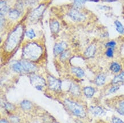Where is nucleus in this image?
<instances>
[{"label": "nucleus", "instance_id": "obj_36", "mask_svg": "<svg viewBox=\"0 0 124 123\" xmlns=\"http://www.w3.org/2000/svg\"></svg>", "mask_w": 124, "mask_h": 123}, {"label": "nucleus", "instance_id": "obj_29", "mask_svg": "<svg viewBox=\"0 0 124 123\" xmlns=\"http://www.w3.org/2000/svg\"><path fill=\"white\" fill-rule=\"evenodd\" d=\"M112 122L113 123H124L123 121L120 118L114 116L112 118Z\"/></svg>", "mask_w": 124, "mask_h": 123}, {"label": "nucleus", "instance_id": "obj_11", "mask_svg": "<svg viewBox=\"0 0 124 123\" xmlns=\"http://www.w3.org/2000/svg\"><path fill=\"white\" fill-rule=\"evenodd\" d=\"M112 84H117L120 83H124V71L121 72L114 77L112 80Z\"/></svg>", "mask_w": 124, "mask_h": 123}, {"label": "nucleus", "instance_id": "obj_33", "mask_svg": "<svg viewBox=\"0 0 124 123\" xmlns=\"http://www.w3.org/2000/svg\"><path fill=\"white\" fill-rule=\"evenodd\" d=\"M0 123H9V122L7 120H6L3 119H1V120Z\"/></svg>", "mask_w": 124, "mask_h": 123}, {"label": "nucleus", "instance_id": "obj_30", "mask_svg": "<svg viewBox=\"0 0 124 123\" xmlns=\"http://www.w3.org/2000/svg\"><path fill=\"white\" fill-rule=\"evenodd\" d=\"M69 56V54L67 51L66 52H63L61 54V59L62 60H65L66 59V58L68 57Z\"/></svg>", "mask_w": 124, "mask_h": 123}, {"label": "nucleus", "instance_id": "obj_14", "mask_svg": "<svg viewBox=\"0 0 124 123\" xmlns=\"http://www.w3.org/2000/svg\"><path fill=\"white\" fill-rule=\"evenodd\" d=\"M95 89L93 87L90 86H87L84 88L83 89V92L86 97H88V98H90L94 96L95 94Z\"/></svg>", "mask_w": 124, "mask_h": 123}, {"label": "nucleus", "instance_id": "obj_10", "mask_svg": "<svg viewBox=\"0 0 124 123\" xmlns=\"http://www.w3.org/2000/svg\"><path fill=\"white\" fill-rule=\"evenodd\" d=\"M96 46L94 45H90L86 49L85 53H84V55L87 58H93L95 54H96Z\"/></svg>", "mask_w": 124, "mask_h": 123}, {"label": "nucleus", "instance_id": "obj_21", "mask_svg": "<svg viewBox=\"0 0 124 123\" xmlns=\"http://www.w3.org/2000/svg\"><path fill=\"white\" fill-rule=\"evenodd\" d=\"M20 16V13L17 9H13L9 13V17L11 20H15L18 19Z\"/></svg>", "mask_w": 124, "mask_h": 123}, {"label": "nucleus", "instance_id": "obj_27", "mask_svg": "<svg viewBox=\"0 0 124 123\" xmlns=\"http://www.w3.org/2000/svg\"><path fill=\"white\" fill-rule=\"evenodd\" d=\"M120 88V86H118L117 84H114L112 87H111L110 89L109 90V94H113L117 91Z\"/></svg>", "mask_w": 124, "mask_h": 123}, {"label": "nucleus", "instance_id": "obj_18", "mask_svg": "<svg viewBox=\"0 0 124 123\" xmlns=\"http://www.w3.org/2000/svg\"><path fill=\"white\" fill-rule=\"evenodd\" d=\"M116 109L118 113L124 116V99L119 101L116 106Z\"/></svg>", "mask_w": 124, "mask_h": 123}, {"label": "nucleus", "instance_id": "obj_17", "mask_svg": "<svg viewBox=\"0 0 124 123\" xmlns=\"http://www.w3.org/2000/svg\"><path fill=\"white\" fill-rule=\"evenodd\" d=\"M50 28L53 33H57L60 30V23L57 20H54L50 22Z\"/></svg>", "mask_w": 124, "mask_h": 123}, {"label": "nucleus", "instance_id": "obj_6", "mask_svg": "<svg viewBox=\"0 0 124 123\" xmlns=\"http://www.w3.org/2000/svg\"><path fill=\"white\" fill-rule=\"evenodd\" d=\"M68 15L71 20L75 22H82L86 18L85 15L83 13L79 12L77 9H71L68 13Z\"/></svg>", "mask_w": 124, "mask_h": 123}, {"label": "nucleus", "instance_id": "obj_9", "mask_svg": "<svg viewBox=\"0 0 124 123\" xmlns=\"http://www.w3.org/2000/svg\"><path fill=\"white\" fill-rule=\"evenodd\" d=\"M66 47V44L65 42L56 43L53 48V53L55 56L62 54L64 52L65 48Z\"/></svg>", "mask_w": 124, "mask_h": 123}, {"label": "nucleus", "instance_id": "obj_25", "mask_svg": "<svg viewBox=\"0 0 124 123\" xmlns=\"http://www.w3.org/2000/svg\"><path fill=\"white\" fill-rule=\"evenodd\" d=\"M26 36L29 39H32L36 37V33H35L33 29H31L27 31L26 32Z\"/></svg>", "mask_w": 124, "mask_h": 123}, {"label": "nucleus", "instance_id": "obj_3", "mask_svg": "<svg viewBox=\"0 0 124 123\" xmlns=\"http://www.w3.org/2000/svg\"><path fill=\"white\" fill-rule=\"evenodd\" d=\"M22 32H23L22 27H18L15 30L13 31L7 39L6 44V49L8 50L9 51H12L16 47L20 41Z\"/></svg>", "mask_w": 124, "mask_h": 123}, {"label": "nucleus", "instance_id": "obj_28", "mask_svg": "<svg viewBox=\"0 0 124 123\" xmlns=\"http://www.w3.org/2000/svg\"><path fill=\"white\" fill-rule=\"evenodd\" d=\"M105 46L107 47V48H115L116 46V42L114 41H111L108 42V43H106Z\"/></svg>", "mask_w": 124, "mask_h": 123}, {"label": "nucleus", "instance_id": "obj_7", "mask_svg": "<svg viewBox=\"0 0 124 123\" xmlns=\"http://www.w3.org/2000/svg\"><path fill=\"white\" fill-rule=\"evenodd\" d=\"M20 62L23 68V72H31L36 70L37 67L32 63L25 60L20 61Z\"/></svg>", "mask_w": 124, "mask_h": 123}, {"label": "nucleus", "instance_id": "obj_12", "mask_svg": "<svg viewBox=\"0 0 124 123\" xmlns=\"http://www.w3.org/2000/svg\"><path fill=\"white\" fill-rule=\"evenodd\" d=\"M106 76L104 74H100L95 79V84L98 86H101L105 83Z\"/></svg>", "mask_w": 124, "mask_h": 123}, {"label": "nucleus", "instance_id": "obj_5", "mask_svg": "<svg viewBox=\"0 0 124 123\" xmlns=\"http://www.w3.org/2000/svg\"><path fill=\"white\" fill-rule=\"evenodd\" d=\"M49 87L52 91L60 92L61 90V82L55 77L49 75L47 77Z\"/></svg>", "mask_w": 124, "mask_h": 123}, {"label": "nucleus", "instance_id": "obj_8", "mask_svg": "<svg viewBox=\"0 0 124 123\" xmlns=\"http://www.w3.org/2000/svg\"><path fill=\"white\" fill-rule=\"evenodd\" d=\"M45 9V6L44 5H41L39 7L31 12V18L33 20H36V19L39 18L42 14L43 12Z\"/></svg>", "mask_w": 124, "mask_h": 123}, {"label": "nucleus", "instance_id": "obj_20", "mask_svg": "<svg viewBox=\"0 0 124 123\" xmlns=\"http://www.w3.org/2000/svg\"><path fill=\"white\" fill-rule=\"evenodd\" d=\"M114 25H115L116 29L117 32L120 34H124V26L120 20H116L115 21H114Z\"/></svg>", "mask_w": 124, "mask_h": 123}, {"label": "nucleus", "instance_id": "obj_32", "mask_svg": "<svg viewBox=\"0 0 124 123\" xmlns=\"http://www.w3.org/2000/svg\"><path fill=\"white\" fill-rule=\"evenodd\" d=\"M5 23V18L4 17V15H1V28L2 29V27L4 26Z\"/></svg>", "mask_w": 124, "mask_h": 123}, {"label": "nucleus", "instance_id": "obj_13", "mask_svg": "<svg viewBox=\"0 0 124 123\" xmlns=\"http://www.w3.org/2000/svg\"><path fill=\"white\" fill-rule=\"evenodd\" d=\"M110 70L114 74H119L122 70V66L118 62H114L110 64Z\"/></svg>", "mask_w": 124, "mask_h": 123}, {"label": "nucleus", "instance_id": "obj_2", "mask_svg": "<svg viewBox=\"0 0 124 123\" xmlns=\"http://www.w3.org/2000/svg\"><path fill=\"white\" fill-rule=\"evenodd\" d=\"M64 104L69 111L77 117L83 118L86 115L84 107L77 102L70 100L69 99H66L64 101Z\"/></svg>", "mask_w": 124, "mask_h": 123}, {"label": "nucleus", "instance_id": "obj_15", "mask_svg": "<svg viewBox=\"0 0 124 123\" xmlns=\"http://www.w3.org/2000/svg\"><path fill=\"white\" fill-rule=\"evenodd\" d=\"M90 111L95 116H101L104 113V110L99 106H91L90 107Z\"/></svg>", "mask_w": 124, "mask_h": 123}, {"label": "nucleus", "instance_id": "obj_23", "mask_svg": "<svg viewBox=\"0 0 124 123\" xmlns=\"http://www.w3.org/2000/svg\"><path fill=\"white\" fill-rule=\"evenodd\" d=\"M21 108L24 110H29L32 107L31 102L28 100H23L20 104Z\"/></svg>", "mask_w": 124, "mask_h": 123}, {"label": "nucleus", "instance_id": "obj_31", "mask_svg": "<svg viewBox=\"0 0 124 123\" xmlns=\"http://www.w3.org/2000/svg\"><path fill=\"white\" fill-rule=\"evenodd\" d=\"M5 108L7 110H9V111H12V110L13 109V105L10 104L9 103H6L5 104Z\"/></svg>", "mask_w": 124, "mask_h": 123}, {"label": "nucleus", "instance_id": "obj_19", "mask_svg": "<svg viewBox=\"0 0 124 123\" xmlns=\"http://www.w3.org/2000/svg\"><path fill=\"white\" fill-rule=\"evenodd\" d=\"M70 91L73 95L75 96H79L81 94V90L79 86L73 83L71 84L70 87Z\"/></svg>", "mask_w": 124, "mask_h": 123}, {"label": "nucleus", "instance_id": "obj_24", "mask_svg": "<svg viewBox=\"0 0 124 123\" xmlns=\"http://www.w3.org/2000/svg\"><path fill=\"white\" fill-rule=\"evenodd\" d=\"M8 7L4 1H1V15H4L8 11Z\"/></svg>", "mask_w": 124, "mask_h": 123}, {"label": "nucleus", "instance_id": "obj_22", "mask_svg": "<svg viewBox=\"0 0 124 123\" xmlns=\"http://www.w3.org/2000/svg\"><path fill=\"white\" fill-rule=\"evenodd\" d=\"M12 68L13 71L16 72H18V73H23V68H22V66L21 64L20 61L17 62L13 64Z\"/></svg>", "mask_w": 124, "mask_h": 123}, {"label": "nucleus", "instance_id": "obj_16", "mask_svg": "<svg viewBox=\"0 0 124 123\" xmlns=\"http://www.w3.org/2000/svg\"><path fill=\"white\" fill-rule=\"evenodd\" d=\"M71 71L78 78H82L85 76V72L80 67H73L71 68Z\"/></svg>", "mask_w": 124, "mask_h": 123}, {"label": "nucleus", "instance_id": "obj_4", "mask_svg": "<svg viewBox=\"0 0 124 123\" xmlns=\"http://www.w3.org/2000/svg\"><path fill=\"white\" fill-rule=\"evenodd\" d=\"M31 84L36 89L39 91L42 90L43 88L45 86L46 82L44 78L37 75H32L30 77Z\"/></svg>", "mask_w": 124, "mask_h": 123}, {"label": "nucleus", "instance_id": "obj_1", "mask_svg": "<svg viewBox=\"0 0 124 123\" xmlns=\"http://www.w3.org/2000/svg\"><path fill=\"white\" fill-rule=\"evenodd\" d=\"M42 49L40 46L35 43H30L25 46L23 49V56L25 59L36 61L40 57Z\"/></svg>", "mask_w": 124, "mask_h": 123}, {"label": "nucleus", "instance_id": "obj_34", "mask_svg": "<svg viewBox=\"0 0 124 123\" xmlns=\"http://www.w3.org/2000/svg\"><path fill=\"white\" fill-rule=\"evenodd\" d=\"M103 1H105V2H114V1H116L117 0H102Z\"/></svg>", "mask_w": 124, "mask_h": 123}, {"label": "nucleus", "instance_id": "obj_26", "mask_svg": "<svg viewBox=\"0 0 124 123\" xmlns=\"http://www.w3.org/2000/svg\"><path fill=\"white\" fill-rule=\"evenodd\" d=\"M106 55L108 58H113L114 56V48H107L106 53Z\"/></svg>", "mask_w": 124, "mask_h": 123}, {"label": "nucleus", "instance_id": "obj_35", "mask_svg": "<svg viewBox=\"0 0 124 123\" xmlns=\"http://www.w3.org/2000/svg\"><path fill=\"white\" fill-rule=\"evenodd\" d=\"M82 1H85V2H86V1H88V0H82Z\"/></svg>", "mask_w": 124, "mask_h": 123}]
</instances>
